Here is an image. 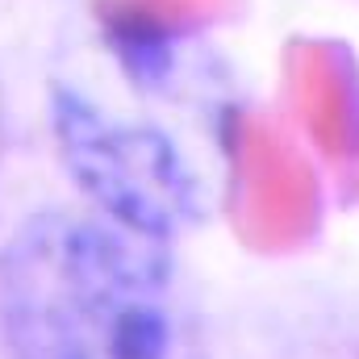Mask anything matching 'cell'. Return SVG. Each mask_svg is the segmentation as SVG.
Returning <instances> with one entry per match:
<instances>
[{
	"label": "cell",
	"mask_w": 359,
	"mask_h": 359,
	"mask_svg": "<svg viewBox=\"0 0 359 359\" xmlns=\"http://www.w3.org/2000/svg\"><path fill=\"white\" fill-rule=\"evenodd\" d=\"M13 359H209L168 243L92 209H46L0 251Z\"/></svg>",
	"instance_id": "6da1fadb"
},
{
	"label": "cell",
	"mask_w": 359,
	"mask_h": 359,
	"mask_svg": "<svg viewBox=\"0 0 359 359\" xmlns=\"http://www.w3.org/2000/svg\"><path fill=\"white\" fill-rule=\"evenodd\" d=\"M55 138L92 213L168 247L201 217V184L163 130L59 92Z\"/></svg>",
	"instance_id": "7a4b0ae2"
}]
</instances>
